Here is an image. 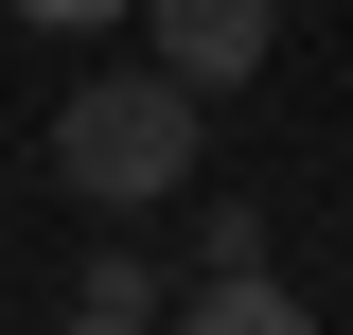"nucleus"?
<instances>
[{
	"label": "nucleus",
	"instance_id": "1",
	"mask_svg": "<svg viewBox=\"0 0 353 335\" xmlns=\"http://www.w3.org/2000/svg\"><path fill=\"white\" fill-rule=\"evenodd\" d=\"M53 176H71L106 230L176 212V194H194V88H176V71H88L71 106H53Z\"/></svg>",
	"mask_w": 353,
	"mask_h": 335
},
{
	"label": "nucleus",
	"instance_id": "2",
	"mask_svg": "<svg viewBox=\"0 0 353 335\" xmlns=\"http://www.w3.org/2000/svg\"><path fill=\"white\" fill-rule=\"evenodd\" d=\"M141 36H159V71L212 106V88L265 71V36H283V0H141Z\"/></svg>",
	"mask_w": 353,
	"mask_h": 335
},
{
	"label": "nucleus",
	"instance_id": "3",
	"mask_svg": "<svg viewBox=\"0 0 353 335\" xmlns=\"http://www.w3.org/2000/svg\"><path fill=\"white\" fill-rule=\"evenodd\" d=\"M176 335H318V300H283L265 265H212V283L176 300Z\"/></svg>",
	"mask_w": 353,
	"mask_h": 335
},
{
	"label": "nucleus",
	"instance_id": "4",
	"mask_svg": "<svg viewBox=\"0 0 353 335\" xmlns=\"http://www.w3.org/2000/svg\"><path fill=\"white\" fill-rule=\"evenodd\" d=\"M36 36H106V18H141V0H18Z\"/></svg>",
	"mask_w": 353,
	"mask_h": 335
},
{
	"label": "nucleus",
	"instance_id": "5",
	"mask_svg": "<svg viewBox=\"0 0 353 335\" xmlns=\"http://www.w3.org/2000/svg\"><path fill=\"white\" fill-rule=\"evenodd\" d=\"M71 335H141V318H71Z\"/></svg>",
	"mask_w": 353,
	"mask_h": 335
}]
</instances>
